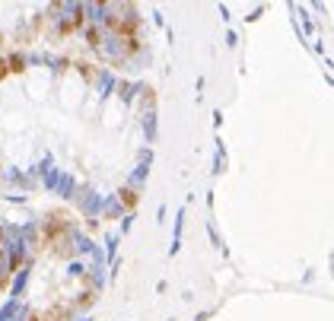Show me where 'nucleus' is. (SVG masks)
<instances>
[{"label":"nucleus","instance_id":"obj_2","mask_svg":"<svg viewBox=\"0 0 334 321\" xmlns=\"http://www.w3.org/2000/svg\"><path fill=\"white\" fill-rule=\"evenodd\" d=\"M6 67H10V73H22V70H25V60H22L19 54H13L10 60H6Z\"/></svg>","mask_w":334,"mask_h":321},{"label":"nucleus","instance_id":"obj_8","mask_svg":"<svg viewBox=\"0 0 334 321\" xmlns=\"http://www.w3.org/2000/svg\"><path fill=\"white\" fill-rule=\"evenodd\" d=\"M0 290H6V274L0 271Z\"/></svg>","mask_w":334,"mask_h":321},{"label":"nucleus","instance_id":"obj_3","mask_svg":"<svg viewBox=\"0 0 334 321\" xmlns=\"http://www.w3.org/2000/svg\"><path fill=\"white\" fill-rule=\"evenodd\" d=\"M121 204L127 207V210H134V207H137V194H134L131 188H124V191H121Z\"/></svg>","mask_w":334,"mask_h":321},{"label":"nucleus","instance_id":"obj_6","mask_svg":"<svg viewBox=\"0 0 334 321\" xmlns=\"http://www.w3.org/2000/svg\"><path fill=\"white\" fill-rule=\"evenodd\" d=\"M6 73H10V67H6V60H0V80H6Z\"/></svg>","mask_w":334,"mask_h":321},{"label":"nucleus","instance_id":"obj_1","mask_svg":"<svg viewBox=\"0 0 334 321\" xmlns=\"http://www.w3.org/2000/svg\"><path fill=\"white\" fill-rule=\"evenodd\" d=\"M80 22H83V13H73L70 19H64V25H61V35H70V32H76V29H80Z\"/></svg>","mask_w":334,"mask_h":321},{"label":"nucleus","instance_id":"obj_5","mask_svg":"<svg viewBox=\"0 0 334 321\" xmlns=\"http://www.w3.org/2000/svg\"><path fill=\"white\" fill-rule=\"evenodd\" d=\"M86 38H89V45H92V48L102 45V32H99V29H89V35H86Z\"/></svg>","mask_w":334,"mask_h":321},{"label":"nucleus","instance_id":"obj_7","mask_svg":"<svg viewBox=\"0 0 334 321\" xmlns=\"http://www.w3.org/2000/svg\"><path fill=\"white\" fill-rule=\"evenodd\" d=\"M25 321H41V312H32V315L25 318Z\"/></svg>","mask_w":334,"mask_h":321},{"label":"nucleus","instance_id":"obj_9","mask_svg":"<svg viewBox=\"0 0 334 321\" xmlns=\"http://www.w3.org/2000/svg\"><path fill=\"white\" fill-rule=\"evenodd\" d=\"M0 242H3V229H0Z\"/></svg>","mask_w":334,"mask_h":321},{"label":"nucleus","instance_id":"obj_4","mask_svg":"<svg viewBox=\"0 0 334 321\" xmlns=\"http://www.w3.org/2000/svg\"><path fill=\"white\" fill-rule=\"evenodd\" d=\"M22 261H25V258H22V251H16V255L10 258V271L16 274V271H19V267H22Z\"/></svg>","mask_w":334,"mask_h":321}]
</instances>
